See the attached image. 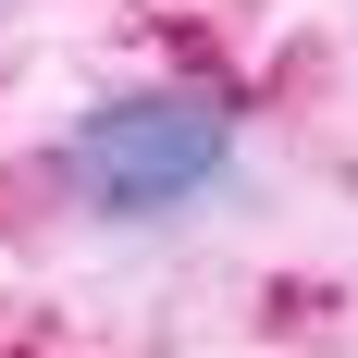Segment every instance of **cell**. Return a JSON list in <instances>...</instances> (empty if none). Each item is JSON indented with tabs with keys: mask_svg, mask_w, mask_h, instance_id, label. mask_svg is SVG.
Here are the masks:
<instances>
[{
	"mask_svg": "<svg viewBox=\"0 0 358 358\" xmlns=\"http://www.w3.org/2000/svg\"><path fill=\"white\" fill-rule=\"evenodd\" d=\"M222 173H235V111L198 99V87H124L62 136V185L99 222H173Z\"/></svg>",
	"mask_w": 358,
	"mask_h": 358,
	"instance_id": "1",
	"label": "cell"
}]
</instances>
